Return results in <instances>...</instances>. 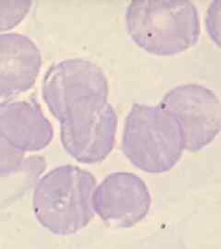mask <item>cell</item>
Masks as SVG:
<instances>
[{
	"mask_svg": "<svg viewBox=\"0 0 221 249\" xmlns=\"http://www.w3.org/2000/svg\"><path fill=\"white\" fill-rule=\"evenodd\" d=\"M125 21L134 44L158 56L185 53L201 35L198 10L187 0H133Z\"/></svg>",
	"mask_w": 221,
	"mask_h": 249,
	"instance_id": "obj_1",
	"label": "cell"
},
{
	"mask_svg": "<svg viewBox=\"0 0 221 249\" xmlns=\"http://www.w3.org/2000/svg\"><path fill=\"white\" fill-rule=\"evenodd\" d=\"M94 176L75 165L48 172L37 183L33 206L36 219L57 235H69L91 222L92 196L97 186Z\"/></svg>",
	"mask_w": 221,
	"mask_h": 249,
	"instance_id": "obj_2",
	"label": "cell"
},
{
	"mask_svg": "<svg viewBox=\"0 0 221 249\" xmlns=\"http://www.w3.org/2000/svg\"><path fill=\"white\" fill-rule=\"evenodd\" d=\"M122 151L137 169L166 173L176 165L185 151L180 124L159 105L135 104L124 121Z\"/></svg>",
	"mask_w": 221,
	"mask_h": 249,
	"instance_id": "obj_3",
	"label": "cell"
},
{
	"mask_svg": "<svg viewBox=\"0 0 221 249\" xmlns=\"http://www.w3.org/2000/svg\"><path fill=\"white\" fill-rule=\"evenodd\" d=\"M54 118L60 122L64 149L80 163H97L113 151L117 116L108 100L77 102L64 108Z\"/></svg>",
	"mask_w": 221,
	"mask_h": 249,
	"instance_id": "obj_4",
	"label": "cell"
},
{
	"mask_svg": "<svg viewBox=\"0 0 221 249\" xmlns=\"http://www.w3.org/2000/svg\"><path fill=\"white\" fill-rule=\"evenodd\" d=\"M159 106L180 124L185 150L201 151L220 134L221 107L217 94L198 84H183L168 91Z\"/></svg>",
	"mask_w": 221,
	"mask_h": 249,
	"instance_id": "obj_5",
	"label": "cell"
},
{
	"mask_svg": "<svg viewBox=\"0 0 221 249\" xmlns=\"http://www.w3.org/2000/svg\"><path fill=\"white\" fill-rule=\"evenodd\" d=\"M108 96L105 73L97 64L84 58L53 64L42 83V97L53 117L77 102L90 98L108 100Z\"/></svg>",
	"mask_w": 221,
	"mask_h": 249,
	"instance_id": "obj_6",
	"label": "cell"
},
{
	"mask_svg": "<svg viewBox=\"0 0 221 249\" xmlns=\"http://www.w3.org/2000/svg\"><path fill=\"white\" fill-rule=\"evenodd\" d=\"M92 206L94 213L108 225L129 228L140 223L149 213L151 192L144 180L136 175L114 173L95 187Z\"/></svg>",
	"mask_w": 221,
	"mask_h": 249,
	"instance_id": "obj_7",
	"label": "cell"
},
{
	"mask_svg": "<svg viewBox=\"0 0 221 249\" xmlns=\"http://www.w3.org/2000/svg\"><path fill=\"white\" fill-rule=\"evenodd\" d=\"M41 68V51L31 38L18 33L0 35V98L32 89Z\"/></svg>",
	"mask_w": 221,
	"mask_h": 249,
	"instance_id": "obj_8",
	"label": "cell"
},
{
	"mask_svg": "<svg viewBox=\"0 0 221 249\" xmlns=\"http://www.w3.org/2000/svg\"><path fill=\"white\" fill-rule=\"evenodd\" d=\"M0 132L14 148L25 152L45 149L54 131L42 107L34 100H11L0 104Z\"/></svg>",
	"mask_w": 221,
	"mask_h": 249,
	"instance_id": "obj_9",
	"label": "cell"
},
{
	"mask_svg": "<svg viewBox=\"0 0 221 249\" xmlns=\"http://www.w3.org/2000/svg\"><path fill=\"white\" fill-rule=\"evenodd\" d=\"M24 154L14 148L0 132V178L9 177L22 171L32 176H38L45 169L43 158L38 156L25 158Z\"/></svg>",
	"mask_w": 221,
	"mask_h": 249,
	"instance_id": "obj_10",
	"label": "cell"
},
{
	"mask_svg": "<svg viewBox=\"0 0 221 249\" xmlns=\"http://www.w3.org/2000/svg\"><path fill=\"white\" fill-rule=\"evenodd\" d=\"M32 7L33 1H0V33L20 24Z\"/></svg>",
	"mask_w": 221,
	"mask_h": 249,
	"instance_id": "obj_11",
	"label": "cell"
},
{
	"mask_svg": "<svg viewBox=\"0 0 221 249\" xmlns=\"http://www.w3.org/2000/svg\"><path fill=\"white\" fill-rule=\"evenodd\" d=\"M221 1H215L205 15V26L213 41L220 45V13Z\"/></svg>",
	"mask_w": 221,
	"mask_h": 249,
	"instance_id": "obj_12",
	"label": "cell"
}]
</instances>
